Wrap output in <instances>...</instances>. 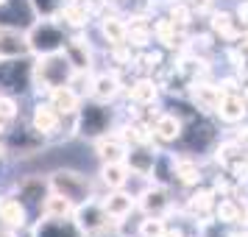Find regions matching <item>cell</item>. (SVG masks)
Listing matches in <instances>:
<instances>
[{
	"label": "cell",
	"instance_id": "4",
	"mask_svg": "<svg viewBox=\"0 0 248 237\" xmlns=\"http://www.w3.org/2000/svg\"><path fill=\"white\" fill-rule=\"evenodd\" d=\"M47 181H50V190L59 192V195H64V198L73 201L76 206L92 201V184H90V179H87L84 173H78V170L59 168V170L50 173Z\"/></svg>",
	"mask_w": 248,
	"mask_h": 237
},
{
	"label": "cell",
	"instance_id": "22",
	"mask_svg": "<svg viewBox=\"0 0 248 237\" xmlns=\"http://www.w3.org/2000/svg\"><path fill=\"white\" fill-rule=\"evenodd\" d=\"M73 212H76V204L67 201L64 195H59L53 190L47 195V201L42 204V215H50V218H70Z\"/></svg>",
	"mask_w": 248,
	"mask_h": 237
},
{
	"label": "cell",
	"instance_id": "19",
	"mask_svg": "<svg viewBox=\"0 0 248 237\" xmlns=\"http://www.w3.org/2000/svg\"><path fill=\"white\" fill-rule=\"evenodd\" d=\"M64 53H67V59L73 62L76 70H84V73H87V70L92 67V53H90V45H87L84 39H67Z\"/></svg>",
	"mask_w": 248,
	"mask_h": 237
},
{
	"label": "cell",
	"instance_id": "12",
	"mask_svg": "<svg viewBox=\"0 0 248 237\" xmlns=\"http://www.w3.org/2000/svg\"><path fill=\"white\" fill-rule=\"evenodd\" d=\"M17 195L23 198L25 206H36V209H42V204L47 201V195H50V181L45 179H36V176H28L17 184Z\"/></svg>",
	"mask_w": 248,
	"mask_h": 237
},
{
	"label": "cell",
	"instance_id": "6",
	"mask_svg": "<svg viewBox=\"0 0 248 237\" xmlns=\"http://www.w3.org/2000/svg\"><path fill=\"white\" fill-rule=\"evenodd\" d=\"M3 145L14 157H31L34 151H39V148L45 145V137L39 134L34 126H28V128H9Z\"/></svg>",
	"mask_w": 248,
	"mask_h": 237
},
{
	"label": "cell",
	"instance_id": "31",
	"mask_svg": "<svg viewBox=\"0 0 248 237\" xmlns=\"http://www.w3.org/2000/svg\"><path fill=\"white\" fill-rule=\"evenodd\" d=\"M217 215H220V218H223L226 223H229V221H234V218H237V209L232 206V204H220V209H217Z\"/></svg>",
	"mask_w": 248,
	"mask_h": 237
},
{
	"label": "cell",
	"instance_id": "14",
	"mask_svg": "<svg viewBox=\"0 0 248 237\" xmlns=\"http://www.w3.org/2000/svg\"><path fill=\"white\" fill-rule=\"evenodd\" d=\"M62 117H64V114H59L56 109H53V106L45 101V103H36V106H34L31 126H34L36 131H39V134L47 140L50 134H56L59 128H62Z\"/></svg>",
	"mask_w": 248,
	"mask_h": 237
},
{
	"label": "cell",
	"instance_id": "13",
	"mask_svg": "<svg viewBox=\"0 0 248 237\" xmlns=\"http://www.w3.org/2000/svg\"><path fill=\"white\" fill-rule=\"evenodd\" d=\"M47 103L56 109L59 114H64V117H76L81 109V95L70 84H64V87H56V90L47 92Z\"/></svg>",
	"mask_w": 248,
	"mask_h": 237
},
{
	"label": "cell",
	"instance_id": "2",
	"mask_svg": "<svg viewBox=\"0 0 248 237\" xmlns=\"http://www.w3.org/2000/svg\"><path fill=\"white\" fill-rule=\"evenodd\" d=\"M67 31L64 25L56 23V17H39L31 28H28V42H31V53L34 56H50L59 53L67 45Z\"/></svg>",
	"mask_w": 248,
	"mask_h": 237
},
{
	"label": "cell",
	"instance_id": "11",
	"mask_svg": "<svg viewBox=\"0 0 248 237\" xmlns=\"http://www.w3.org/2000/svg\"><path fill=\"white\" fill-rule=\"evenodd\" d=\"M28 221V206L23 204L20 195H3L0 198V223L6 229H23Z\"/></svg>",
	"mask_w": 248,
	"mask_h": 237
},
{
	"label": "cell",
	"instance_id": "16",
	"mask_svg": "<svg viewBox=\"0 0 248 237\" xmlns=\"http://www.w3.org/2000/svg\"><path fill=\"white\" fill-rule=\"evenodd\" d=\"M131 179V168L125 162H103L101 168V181L109 190H123Z\"/></svg>",
	"mask_w": 248,
	"mask_h": 237
},
{
	"label": "cell",
	"instance_id": "30",
	"mask_svg": "<svg viewBox=\"0 0 248 237\" xmlns=\"http://www.w3.org/2000/svg\"><path fill=\"white\" fill-rule=\"evenodd\" d=\"M179 173H181V181H187V184H195V181L201 179L198 170L192 168V165H179Z\"/></svg>",
	"mask_w": 248,
	"mask_h": 237
},
{
	"label": "cell",
	"instance_id": "1",
	"mask_svg": "<svg viewBox=\"0 0 248 237\" xmlns=\"http://www.w3.org/2000/svg\"><path fill=\"white\" fill-rule=\"evenodd\" d=\"M73 73H76V67H73V62L67 59L64 50L50 53V56H36V62H34V90L47 95L50 90L70 84Z\"/></svg>",
	"mask_w": 248,
	"mask_h": 237
},
{
	"label": "cell",
	"instance_id": "5",
	"mask_svg": "<svg viewBox=\"0 0 248 237\" xmlns=\"http://www.w3.org/2000/svg\"><path fill=\"white\" fill-rule=\"evenodd\" d=\"M112 128V112L106 109L103 101L95 103H84L76 114V131L81 137H90V140H101V137L109 134Z\"/></svg>",
	"mask_w": 248,
	"mask_h": 237
},
{
	"label": "cell",
	"instance_id": "17",
	"mask_svg": "<svg viewBox=\"0 0 248 237\" xmlns=\"http://www.w3.org/2000/svg\"><path fill=\"white\" fill-rule=\"evenodd\" d=\"M103 206H106L109 218L123 221V218H128L131 209H134V195H128V192H123V190H112L109 192V198L103 201Z\"/></svg>",
	"mask_w": 248,
	"mask_h": 237
},
{
	"label": "cell",
	"instance_id": "29",
	"mask_svg": "<svg viewBox=\"0 0 248 237\" xmlns=\"http://www.w3.org/2000/svg\"><path fill=\"white\" fill-rule=\"evenodd\" d=\"M140 235L142 237H162L165 235V223H162V218H159V215L145 218V221L140 223Z\"/></svg>",
	"mask_w": 248,
	"mask_h": 237
},
{
	"label": "cell",
	"instance_id": "32",
	"mask_svg": "<svg viewBox=\"0 0 248 237\" xmlns=\"http://www.w3.org/2000/svg\"><path fill=\"white\" fill-rule=\"evenodd\" d=\"M3 3H6V0H0V6H3Z\"/></svg>",
	"mask_w": 248,
	"mask_h": 237
},
{
	"label": "cell",
	"instance_id": "3",
	"mask_svg": "<svg viewBox=\"0 0 248 237\" xmlns=\"http://www.w3.org/2000/svg\"><path fill=\"white\" fill-rule=\"evenodd\" d=\"M34 87V64L28 59H0V95H25Z\"/></svg>",
	"mask_w": 248,
	"mask_h": 237
},
{
	"label": "cell",
	"instance_id": "10",
	"mask_svg": "<svg viewBox=\"0 0 248 237\" xmlns=\"http://www.w3.org/2000/svg\"><path fill=\"white\" fill-rule=\"evenodd\" d=\"M34 237H87L81 232V226L76 223V218H50L42 215L34 226Z\"/></svg>",
	"mask_w": 248,
	"mask_h": 237
},
{
	"label": "cell",
	"instance_id": "18",
	"mask_svg": "<svg viewBox=\"0 0 248 237\" xmlns=\"http://www.w3.org/2000/svg\"><path fill=\"white\" fill-rule=\"evenodd\" d=\"M92 98L95 101H103V103H109L120 92V79L114 76V73H101V76H95L92 79Z\"/></svg>",
	"mask_w": 248,
	"mask_h": 237
},
{
	"label": "cell",
	"instance_id": "21",
	"mask_svg": "<svg viewBox=\"0 0 248 237\" xmlns=\"http://www.w3.org/2000/svg\"><path fill=\"white\" fill-rule=\"evenodd\" d=\"M154 131H156L159 140L173 142V140H179L181 137V120L176 117V114H159L156 123H154Z\"/></svg>",
	"mask_w": 248,
	"mask_h": 237
},
{
	"label": "cell",
	"instance_id": "7",
	"mask_svg": "<svg viewBox=\"0 0 248 237\" xmlns=\"http://www.w3.org/2000/svg\"><path fill=\"white\" fill-rule=\"evenodd\" d=\"M28 56H34L31 42H28V31L0 25V59H28Z\"/></svg>",
	"mask_w": 248,
	"mask_h": 237
},
{
	"label": "cell",
	"instance_id": "24",
	"mask_svg": "<svg viewBox=\"0 0 248 237\" xmlns=\"http://www.w3.org/2000/svg\"><path fill=\"white\" fill-rule=\"evenodd\" d=\"M217 114L223 120H229V123L243 120L246 117V103H243V98H237V95H226L223 101H220V106H217Z\"/></svg>",
	"mask_w": 248,
	"mask_h": 237
},
{
	"label": "cell",
	"instance_id": "25",
	"mask_svg": "<svg viewBox=\"0 0 248 237\" xmlns=\"http://www.w3.org/2000/svg\"><path fill=\"white\" fill-rule=\"evenodd\" d=\"M59 17H64V23H67V25L81 28V25H87V20H90V9H87V3L73 0V3H67V6L62 9V14H59Z\"/></svg>",
	"mask_w": 248,
	"mask_h": 237
},
{
	"label": "cell",
	"instance_id": "23",
	"mask_svg": "<svg viewBox=\"0 0 248 237\" xmlns=\"http://www.w3.org/2000/svg\"><path fill=\"white\" fill-rule=\"evenodd\" d=\"M101 31L112 45H123L125 39H128V25H125L120 17H106L101 23Z\"/></svg>",
	"mask_w": 248,
	"mask_h": 237
},
{
	"label": "cell",
	"instance_id": "27",
	"mask_svg": "<svg viewBox=\"0 0 248 237\" xmlns=\"http://www.w3.org/2000/svg\"><path fill=\"white\" fill-rule=\"evenodd\" d=\"M131 101L134 103H154V98H156V87H154V81H148V79H142V81H137L134 87H131Z\"/></svg>",
	"mask_w": 248,
	"mask_h": 237
},
{
	"label": "cell",
	"instance_id": "9",
	"mask_svg": "<svg viewBox=\"0 0 248 237\" xmlns=\"http://www.w3.org/2000/svg\"><path fill=\"white\" fill-rule=\"evenodd\" d=\"M36 20V12L31 0H6L0 6V25H12V28H23L28 31Z\"/></svg>",
	"mask_w": 248,
	"mask_h": 237
},
{
	"label": "cell",
	"instance_id": "8",
	"mask_svg": "<svg viewBox=\"0 0 248 237\" xmlns=\"http://www.w3.org/2000/svg\"><path fill=\"white\" fill-rule=\"evenodd\" d=\"M73 218H76V223L81 226V232L87 237L98 235V232H103V229L109 226V212H106V206L98 204V201H87V204H81V206H76Z\"/></svg>",
	"mask_w": 248,
	"mask_h": 237
},
{
	"label": "cell",
	"instance_id": "26",
	"mask_svg": "<svg viewBox=\"0 0 248 237\" xmlns=\"http://www.w3.org/2000/svg\"><path fill=\"white\" fill-rule=\"evenodd\" d=\"M168 195H165V190H145L142 192V206H145L148 215H159L168 209Z\"/></svg>",
	"mask_w": 248,
	"mask_h": 237
},
{
	"label": "cell",
	"instance_id": "28",
	"mask_svg": "<svg viewBox=\"0 0 248 237\" xmlns=\"http://www.w3.org/2000/svg\"><path fill=\"white\" fill-rule=\"evenodd\" d=\"M36 17H59L62 9L67 6V0H31Z\"/></svg>",
	"mask_w": 248,
	"mask_h": 237
},
{
	"label": "cell",
	"instance_id": "20",
	"mask_svg": "<svg viewBox=\"0 0 248 237\" xmlns=\"http://www.w3.org/2000/svg\"><path fill=\"white\" fill-rule=\"evenodd\" d=\"M125 165L131 168V173H142V176H148V173H154V168H156V157L148 154L145 148H134V151H128Z\"/></svg>",
	"mask_w": 248,
	"mask_h": 237
},
{
	"label": "cell",
	"instance_id": "15",
	"mask_svg": "<svg viewBox=\"0 0 248 237\" xmlns=\"http://www.w3.org/2000/svg\"><path fill=\"white\" fill-rule=\"evenodd\" d=\"M95 151H98L101 162H125V157H128V145L114 134L101 137V140L95 142Z\"/></svg>",
	"mask_w": 248,
	"mask_h": 237
}]
</instances>
